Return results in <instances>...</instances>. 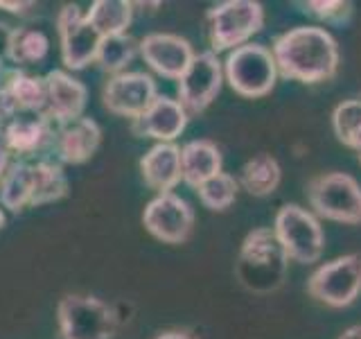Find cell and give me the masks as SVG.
I'll use <instances>...</instances> for the list:
<instances>
[{
  "label": "cell",
  "instance_id": "6da1fadb",
  "mask_svg": "<svg viewBox=\"0 0 361 339\" xmlns=\"http://www.w3.org/2000/svg\"><path fill=\"white\" fill-rule=\"evenodd\" d=\"M278 73L300 84H321L332 79L341 64L338 43L325 28L298 25L274 41Z\"/></svg>",
  "mask_w": 361,
  "mask_h": 339
},
{
  "label": "cell",
  "instance_id": "7a4b0ae2",
  "mask_svg": "<svg viewBox=\"0 0 361 339\" xmlns=\"http://www.w3.org/2000/svg\"><path fill=\"white\" fill-rule=\"evenodd\" d=\"M289 258L271 226H259L244 237L235 263L240 285L253 294H269L282 287Z\"/></svg>",
  "mask_w": 361,
  "mask_h": 339
},
{
  "label": "cell",
  "instance_id": "3957f363",
  "mask_svg": "<svg viewBox=\"0 0 361 339\" xmlns=\"http://www.w3.org/2000/svg\"><path fill=\"white\" fill-rule=\"evenodd\" d=\"M278 75L274 52L259 43L240 45L224 61V79L237 95L248 100L269 95L276 88Z\"/></svg>",
  "mask_w": 361,
  "mask_h": 339
},
{
  "label": "cell",
  "instance_id": "277c9868",
  "mask_svg": "<svg viewBox=\"0 0 361 339\" xmlns=\"http://www.w3.org/2000/svg\"><path fill=\"white\" fill-rule=\"evenodd\" d=\"M210 50L214 54L246 45L264 28V7L257 0H226L206 14Z\"/></svg>",
  "mask_w": 361,
  "mask_h": 339
},
{
  "label": "cell",
  "instance_id": "5b68a950",
  "mask_svg": "<svg viewBox=\"0 0 361 339\" xmlns=\"http://www.w3.org/2000/svg\"><path fill=\"white\" fill-rule=\"evenodd\" d=\"M56 323L61 339H113L118 314L97 297L66 294L56 305Z\"/></svg>",
  "mask_w": 361,
  "mask_h": 339
},
{
  "label": "cell",
  "instance_id": "8992f818",
  "mask_svg": "<svg viewBox=\"0 0 361 339\" xmlns=\"http://www.w3.org/2000/svg\"><path fill=\"white\" fill-rule=\"evenodd\" d=\"M307 201L323 220L355 226L361 224V186L353 174L325 172L310 181Z\"/></svg>",
  "mask_w": 361,
  "mask_h": 339
},
{
  "label": "cell",
  "instance_id": "52a82bcc",
  "mask_svg": "<svg viewBox=\"0 0 361 339\" xmlns=\"http://www.w3.org/2000/svg\"><path fill=\"white\" fill-rule=\"evenodd\" d=\"M274 233L285 254L293 263L312 265L319 263L325 249V235L316 215L298 203H285L280 206L274 220Z\"/></svg>",
  "mask_w": 361,
  "mask_h": 339
},
{
  "label": "cell",
  "instance_id": "ba28073f",
  "mask_svg": "<svg viewBox=\"0 0 361 339\" xmlns=\"http://www.w3.org/2000/svg\"><path fill=\"white\" fill-rule=\"evenodd\" d=\"M310 297L330 308H348L361 294V254L338 256L323 263L307 280Z\"/></svg>",
  "mask_w": 361,
  "mask_h": 339
},
{
  "label": "cell",
  "instance_id": "9c48e42d",
  "mask_svg": "<svg viewBox=\"0 0 361 339\" xmlns=\"http://www.w3.org/2000/svg\"><path fill=\"white\" fill-rule=\"evenodd\" d=\"M54 23L56 34H59L61 64L66 66V71H84L86 66L95 64L102 37L88 23L86 11L75 3H68L56 11Z\"/></svg>",
  "mask_w": 361,
  "mask_h": 339
},
{
  "label": "cell",
  "instance_id": "30bf717a",
  "mask_svg": "<svg viewBox=\"0 0 361 339\" xmlns=\"http://www.w3.org/2000/svg\"><path fill=\"white\" fill-rule=\"evenodd\" d=\"M224 64L212 50L195 54L188 71L178 79V102L185 107L190 116L206 111L224 86Z\"/></svg>",
  "mask_w": 361,
  "mask_h": 339
},
{
  "label": "cell",
  "instance_id": "8fae6325",
  "mask_svg": "<svg viewBox=\"0 0 361 339\" xmlns=\"http://www.w3.org/2000/svg\"><path fill=\"white\" fill-rule=\"evenodd\" d=\"M142 224L156 240L165 244H183L195 231V208L176 192H163L147 201Z\"/></svg>",
  "mask_w": 361,
  "mask_h": 339
},
{
  "label": "cell",
  "instance_id": "7c38bea8",
  "mask_svg": "<svg viewBox=\"0 0 361 339\" xmlns=\"http://www.w3.org/2000/svg\"><path fill=\"white\" fill-rule=\"evenodd\" d=\"M156 97V79L142 71H124L120 75H113L102 88V105H104V109L113 116L129 118L131 122L140 118Z\"/></svg>",
  "mask_w": 361,
  "mask_h": 339
},
{
  "label": "cell",
  "instance_id": "4fadbf2b",
  "mask_svg": "<svg viewBox=\"0 0 361 339\" xmlns=\"http://www.w3.org/2000/svg\"><path fill=\"white\" fill-rule=\"evenodd\" d=\"M138 54L156 75L165 79H180L195 59L192 43L174 32H152L138 41Z\"/></svg>",
  "mask_w": 361,
  "mask_h": 339
},
{
  "label": "cell",
  "instance_id": "5bb4252c",
  "mask_svg": "<svg viewBox=\"0 0 361 339\" xmlns=\"http://www.w3.org/2000/svg\"><path fill=\"white\" fill-rule=\"evenodd\" d=\"M45 82V109L43 116L61 127L84 116L88 105V88L68 71L54 68L43 77Z\"/></svg>",
  "mask_w": 361,
  "mask_h": 339
},
{
  "label": "cell",
  "instance_id": "9a60e30c",
  "mask_svg": "<svg viewBox=\"0 0 361 339\" xmlns=\"http://www.w3.org/2000/svg\"><path fill=\"white\" fill-rule=\"evenodd\" d=\"M190 113L178 100L158 95L140 118L131 122V131L140 138H154L158 143H174L185 131Z\"/></svg>",
  "mask_w": 361,
  "mask_h": 339
},
{
  "label": "cell",
  "instance_id": "2e32d148",
  "mask_svg": "<svg viewBox=\"0 0 361 339\" xmlns=\"http://www.w3.org/2000/svg\"><path fill=\"white\" fill-rule=\"evenodd\" d=\"M102 145V127L99 122L82 116L68 124L56 127L52 152L61 165H82L95 156Z\"/></svg>",
  "mask_w": 361,
  "mask_h": 339
},
{
  "label": "cell",
  "instance_id": "e0dca14e",
  "mask_svg": "<svg viewBox=\"0 0 361 339\" xmlns=\"http://www.w3.org/2000/svg\"><path fill=\"white\" fill-rule=\"evenodd\" d=\"M56 124H52L43 113H30V116H16L3 127L5 143L11 156H37L41 152L52 150Z\"/></svg>",
  "mask_w": 361,
  "mask_h": 339
},
{
  "label": "cell",
  "instance_id": "ac0fdd59",
  "mask_svg": "<svg viewBox=\"0 0 361 339\" xmlns=\"http://www.w3.org/2000/svg\"><path fill=\"white\" fill-rule=\"evenodd\" d=\"M140 174L158 195L172 192L180 184V147L176 143H156L140 158Z\"/></svg>",
  "mask_w": 361,
  "mask_h": 339
},
{
  "label": "cell",
  "instance_id": "d6986e66",
  "mask_svg": "<svg viewBox=\"0 0 361 339\" xmlns=\"http://www.w3.org/2000/svg\"><path fill=\"white\" fill-rule=\"evenodd\" d=\"M224 156L217 143L208 138L190 141L180 147V181L190 188H199L208 179L221 172Z\"/></svg>",
  "mask_w": 361,
  "mask_h": 339
},
{
  "label": "cell",
  "instance_id": "ffe728a7",
  "mask_svg": "<svg viewBox=\"0 0 361 339\" xmlns=\"http://www.w3.org/2000/svg\"><path fill=\"white\" fill-rule=\"evenodd\" d=\"M5 88L14 102L18 116H30V113H43L45 109V82L43 77L25 75L18 68H5L3 73Z\"/></svg>",
  "mask_w": 361,
  "mask_h": 339
},
{
  "label": "cell",
  "instance_id": "44dd1931",
  "mask_svg": "<svg viewBox=\"0 0 361 339\" xmlns=\"http://www.w3.org/2000/svg\"><path fill=\"white\" fill-rule=\"evenodd\" d=\"M282 181V167L271 154H255L240 170V188L253 197H269Z\"/></svg>",
  "mask_w": 361,
  "mask_h": 339
},
{
  "label": "cell",
  "instance_id": "7402d4cb",
  "mask_svg": "<svg viewBox=\"0 0 361 339\" xmlns=\"http://www.w3.org/2000/svg\"><path fill=\"white\" fill-rule=\"evenodd\" d=\"M34 195V167L27 161L16 158L7 167V172L0 184V206L5 210L18 213L32 203Z\"/></svg>",
  "mask_w": 361,
  "mask_h": 339
},
{
  "label": "cell",
  "instance_id": "603a6c76",
  "mask_svg": "<svg viewBox=\"0 0 361 339\" xmlns=\"http://www.w3.org/2000/svg\"><path fill=\"white\" fill-rule=\"evenodd\" d=\"M86 18L102 39L127 34L133 20V3L129 0H95L86 9Z\"/></svg>",
  "mask_w": 361,
  "mask_h": 339
},
{
  "label": "cell",
  "instance_id": "cb8c5ba5",
  "mask_svg": "<svg viewBox=\"0 0 361 339\" xmlns=\"http://www.w3.org/2000/svg\"><path fill=\"white\" fill-rule=\"evenodd\" d=\"M34 167V195L30 206H48V203L59 201L68 195V177L63 165L50 158H39Z\"/></svg>",
  "mask_w": 361,
  "mask_h": 339
},
{
  "label": "cell",
  "instance_id": "d4e9b609",
  "mask_svg": "<svg viewBox=\"0 0 361 339\" xmlns=\"http://www.w3.org/2000/svg\"><path fill=\"white\" fill-rule=\"evenodd\" d=\"M50 52V39L48 34L39 28H14L9 41V52H7V61L18 66H34L43 61Z\"/></svg>",
  "mask_w": 361,
  "mask_h": 339
},
{
  "label": "cell",
  "instance_id": "484cf974",
  "mask_svg": "<svg viewBox=\"0 0 361 339\" xmlns=\"http://www.w3.org/2000/svg\"><path fill=\"white\" fill-rule=\"evenodd\" d=\"M138 56V41L129 34H118V37H106L102 39L95 64L102 73L120 75L127 71V66Z\"/></svg>",
  "mask_w": 361,
  "mask_h": 339
},
{
  "label": "cell",
  "instance_id": "4316f807",
  "mask_svg": "<svg viewBox=\"0 0 361 339\" xmlns=\"http://www.w3.org/2000/svg\"><path fill=\"white\" fill-rule=\"evenodd\" d=\"M332 129L341 145L357 152L361 150V95L353 100H343L334 107Z\"/></svg>",
  "mask_w": 361,
  "mask_h": 339
},
{
  "label": "cell",
  "instance_id": "83f0119b",
  "mask_svg": "<svg viewBox=\"0 0 361 339\" xmlns=\"http://www.w3.org/2000/svg\"><path fill=\"white\" fill-rule=\"evenodd\" d=\"M237 192H240V181L228 172H219L217 177L208 179L206 184L197 188L199 201L214 213L231 208L237 199Z\"/></svg>",
  "mask_w": 361,
  "mask_h": 339
},
{
  "label": "cell",
  "instance_id": "f1b7e54d",
  "mask_svg": "<svg viewBox=\"0 0 361 339\" xmlns=\"http://www.w3.org/2000/svg\"><path fill=\"white\" fill-rule=\"evenodd\" d=\"M305 11L323 23L343 25L353 16V5L343 3V0H310V3H305Z\"/></svg>",
  "mask_w": 361,
  "mask_h": 339
},
{
  "label": "cell",
  "instance_id": "f546056e",
  "mask_svg": "<svg viewBox=\"0 0 361 339\" xmlns=\"http://www.w3.org/2000/svg\"><path fill=\"white\" fill-rule=\"evenodd\" d=\"M11 34H14V28H11L9 23H5V20H0V66L7 61Z\"/></svg>",
  "mask_w": 361,
  "mask_h": 339
},
{
  "label": "cell",
  "instance_id": "4dcf8cb0",
  "mask_svg": "<svg viewBox=\"0 0 361 339\" xmlns=\"http://www.w3.org/2000/svg\"><path fill=\"white\" fill-rule=\"evenodd\" d=\"M34 7V3L25 0V3H11V0H0V9L9 11V14H16V16H25L27 11Z\"/></svg>",
  "mask_w": 361,
  "mask_h": 339
},
{
  "label": "cell",
  "instance_id": "1f68e13d",
  "mask_svg": "<svg viewBox=\"0 0 361 339\" xmlns=\"http://www.w3.org/2000/svg\"><path fill=\"white\" fill-rule=\"evenodd\" d=\"M156 339H195V337H192L190 333H185V331H165Z\"/></svg>",
  "mask_w": 361,
  "mask_h": 339
},
{
  "label": "cell",
  "instance_id": "d6a6232c",
  "mask_svg": "<svg viewBox=\"0 0 361 339\" xmlns=\"http://www.w3.org/2000/svg\"><path fill=\"white\" fill-rule=\"evenodd\" d=\"M338 339H361V326H350L338 335Z\"/></svg>",
  "mask_w": 361,
  "mask_h": 339
},
{
  "label": "cell",
  "instance_id": "836d02e7",
  "mask_svg": "<svg viewBox=\"0 0 361 339\" xmlns=\"http://www.w3.org/2000/svg\"><path fill=\"white\" fill-rule=\"evenodd\" d=\"M5 224H7V213H5V208L0 206V231L5 229Z\"/></svg>",
  "mask_w": 361,
  "mask_h": 339
},
{
  "label": "cell",
  "instance_id": "e575fe53",
  "mask_svg": "<svg viewBox=\"0 0 361 339\" xmlns=\"http://www.w3.org/2000/svg\"><path fill=\"white\" fill-rule=\"evenodd\" d=\"M3 71H5V66H0V75H3Z\"/></svg>",
  "mask_w": 361,
  "mask_h": 339
},
{
  "label": "cell",
  "instance_id": "d590c367",
  "mask_svg": "<svg viewBox=\"0 0 361 339\" xmlns=\"http://www.w3.org/2000/svg\"><path fill=\"white\" fill-rule=\"evenodd\" d=\"M357 154H359V163H361V150H359V152H357Z\"/></svg>",
  "mask_w": 361,
  "mask_h": 339
},
{
  "label": "cell",
  "instance_id": "8d00e7d4",
  "mask_svg": "<svg viewBox=\"0 0 361 339\" xmlns=\"http://www.w3.org/2000/svg\"><path fill=\"white\" fill-rule=\"evenodd\" d=\"M3 177H5V174H0V184H3Z\"/></svg>",
  "mask_w": 361,
  "mask_h": 339
}]
</instances>
